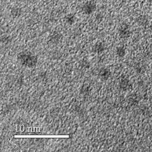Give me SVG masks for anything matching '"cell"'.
<instances>
[{"mask_svg": "<svg viewBox=\"0 0 152 152\" xmlns=\"http://www.w3.org/2000/svg\"><path fill=\"white\" fill-rule=\"evenodd\" d=\"M18 60L22 65L29 68L34 67L37 63V57L29 52L20 53L18 55Z\"/></svg>", "mask_w": 152, "mask_h": 152, "instance_id": "6da1fadb", "label": "cell"}, {"mask_svg": "<svg viewBox=\"0 0 152 152\" xmlns=\"http://www.w3.org/2000/svg\"><path fill=\"white\" fill-rule=\"evenodd\" d=\"M130 34V28L128 25H123L119 29V35L123 38H126L129 36Z\"/></svg>", "mask_w": 152, "mask_h": 152, "instance_id": "7a4b0ae2", "label": "cell"}, {"mask_svg": "<svg viewBox=\"0 0 152 152\" xmlns=\"http://www.w3.org/2000/svg\"><path fill=\"white\" fill-rule=\"evenodd\" d=\"M96 8V5L93 2H89L87 3L84 6V11L86 13H91L92 12H94Z\"/></svg>", "mask_w": 152, "mask_h": 152, "instance_id": "3957f363", "label": "cell"}, {"mask_svg": "<svg viewBox=\"0 0 152 152\" xmlns=\"http://www.w3.org/2000/svg\"><path fill=\"white\" fill-rule=\"evenodd\" d=\"M149 20L146 15H141L137 18V23L142 26H146L148 24Z\"/></svg>", "mask_w": 152, "mask_h": 152, "instance_id": "277c9868", "label": "cell"}, {"mask_svg": "<svg viewBox=\"0 0 152 152\" xmlns=\"http://www.w3.org/2000/svg\"><path fill=\"white\" fill-rule=\"evenodd\" d=\"M110 73H109V71L108 70H106L104 69L102 71L100 74V75L101 76V77L104 79V80H106L109 76V75Z\"/></svg>", "mask_w": 152, "mask_h": 152, "instance_id": "5b68a950", "label": "cell"}, {"mask_svg": "<svg viewBox=\"0 0 152 152\" xmlns=\"http://www.w3.org/2000/svg\"><path fill=\"white\" fill-rule=\"evenodd\" d=\"M95 51L96 53H102L104 50V47L102 43H99L95 45L94 47Z\"/></svg>", "mask_w": 152, "mask_h": 152, "instance_id": "8992f818", "label": "cell"}, {"mask_svg": "<svg viewBox=\"0 0 152 152\" xmlns=\"http://www.w3.org/2000/svg\"><path fill=\"white\" fill-rule=\"evenodd\" d=\"M117 55L120 57H123L125 54V50L123 47H118L117 48Z\"/></svg>", "mask_w": 152, "mask_h": 152, "instance_id": "52a82bcc", "label": "cell"}, {"mask_svg": "<svg viewBox=\"0 0 152 152\" xmlns=\"http://www.w3.org/2000/svg\"><path fill=\"white\" fill-rule=\"evenodd\" d=\"M129 82L127 80L125 79L124 81H123L121 83L120 85H121V87L123 88H126L128 85Z\"/></svg>", "mask_w": 152, "mask_h": 152, "instance_id": "ba28073f", "label": "cell"}, {"mask_svg": "<svg viewBox=\"0 0 152 152\" xmlns=\"http://www.w3.org/2000/svg\"><path fill=\"white\" fill-rule=\"evenodd\" d=\"M149 3H150V4L152 5V0H149Z\"/></svg>", "mask_w": 152, "mask_h": 152, "instance_id": "9c48e42d", "label": "cell"}]
</instances>
